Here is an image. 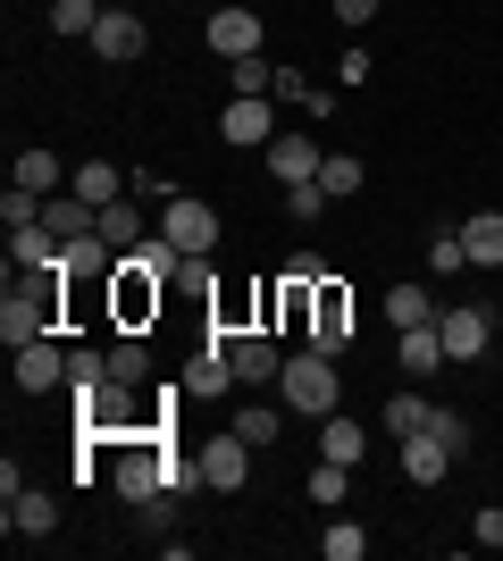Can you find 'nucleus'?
Instances as JSON below:
<instances>
[{
    "label": "nucleus",
    "instance_id": "1",
    "mask_svg": "<svg viewBox=\"0 0 503 561\" xmlns=\"http://www.w3.org/2000/svg\"><path fill=\"white\" fill-rule=\"evenodd\" d=\"M277 386H286V411H302V420H328V411H335V360L311 352V344L277 369Z\"/></svg>",
    "mask_w": 503,
    "mask_h": 561
},
{
    "label": "nucleus",
    "instance_id": "2",
    "mask_svg": "<svg viewBox=\"0 0 503 561\" xmlns=\"http://www.w3.org/2000/svg\"><path fill=\"white\" fill-rule=\"evenodd\" d=\"M311 352H328V360L353 352V302H344V285H328V277H319V294H311Z\"/></svg>",
    "mask_w": 503,
    "mask_h": 561
},
{
    "label": "nucleus",
    "instance_id": "3",
    "mask_svg": "<svg viewBox=\"0 0 503 561\" xmlns=\"http://www.w3.org/2000/svg\"><path fill=\"white\" fill-rule=\"evenodd\" d=\"M436 335H445V360H487V344H495V310H479V302L436 310Z\"/></svg>",
    "mask_w": 503,
    "mask_h": 561
},
{
    "label": "nucleus",
    "instance_id": "4",
    "mask_svg": "<svg viewBox=\"0 0 503 561\" xmlns=\"http://www.w3.org/2000/svg\"><path fill=\"white\" fill-rule=\"evenodd\" d=\"M252 453H261V445H243L236 427H227V436H210V445L193 453V461H202V486H218V494H243V478H252Z\"/></svg>",
    "mask_w": 503,
    "mask_h": 561
},
{
    "label": "nucleus",
    "instance_id": "5",
    "mask_svg": "<svg viewBox=\"0 0 503 561\" xmlns=\"http://www.w3.org/2000/svg\"><path fill=\"white\" fill-rule=\"evenodd\" d=\"M34 335H50V285H9V302H0V344L18 352V344H34Z\"/></svg>",
    "mask_w": 503,
    "mask_h": 561
},
{
    "label": "nucleus",
    "instance_id": "6",
    "mask_svg": "<svg viewBox=\"0 0 503 561\" xmlns=\"http://www.w3.org/2000/svg\"><path fill=\"white\" fill-rule=\"evenodd\" d=\"M160 234H168L185 260H202V252L218 243V210H210V202H168V210H160Z\"/></svg>",
    "mask_w": 503,
    "mask_h": 561
},
{
    "label": "nucleus",
    "instance_id": "7",
    "mask_svg": "<svg viewBox=\"0 0 503 561\" xmlns=\"http://www.w3.org/2000/svg\"><path fill=\"white\" fill-rule=\"evenodd\" d=\"M84 43H93V59L126 68V59H144V18H135V9H101V25L84 34Z\"/></svg>",
    "mask_w": 503,
    "mask_h": 561
},
{
    "label": "nucleus",
    "instance_id": "8",
    "mask_svg": "<svg viewBox=\"0 0 503 561\" xmlns=\"http://www.w3.org/2000/svg\"><path fill=\"white\" fill-rule=\"evenodd\" d=\"M210 50L218 59H261V9H210Z\"/></svg>",
    "mask_w": 503,
    "mask_h": 561
},
{
    "label": "nucleus",
    "instance_id": "9",
    "mask_svg": "<svg viewBox=\"0 0 503 561\" xmlns=\"http://www.w3.org/2000/svg\"><path fill=\"white\" fill-rule=\"evenodd\" d=\"M18 386H25V394H59V386H68V352L50 344V335L18 344Z\"/></svg>",
    "mask_w": 503,
    "mask_h": 561
},
{
    "label": "nucleus",
    "instance_id": "10",
    "mask_svg": "<svg viewBox=\"0 0 503 561\" xmlns=\"http://www.w3.org/2000/svg\"><path fill=\"white\" fill-rule=\"evenodd\" d=\"M218 142H261V151H268V142H277V101H227V117H218Z\"/></svg>",
    "mask_w": 503,
    "mask_h": 561
},
{
    "label": "nucleus",
    "instance_id": "11",
    "mask_svg": "<svg viewBox=\"0 0 503 561\" xmlns=\"http://www.w3.org/2000/svg\"><path fill=\"white\" fill-rule=\"evenodd\" d=\"M319 160H328V151H319L311 135H277L268 142V176H277V185H311Z\"/></svg>",
    "mask_w": 503,
    "mask_h": 561
},
{
    "label": "nucleus",
    "instance_id": "12",
    "mask_svg": "<svg viewBox=\"0 0 503 561\" xmlns=\"http://www.w3.org/2000/svg\"><path fill=\"white\" fill-rule=\"evenodd\" d=\"M227 360H236V386H277V344L268 335H227Z\"/></svg>",
    "mask_w": 503,
    "mask_h": 561
},
{
    "label": "nucleus",
    "instance_id": "13",
    "mask_svg": "<svg viewBox=\"0 0 503 561\" xmlns=\"http://www.w3.org/2000/svg\"><path fill=\"white\" fill-rule=\"evenodd\" d=\"M403 478H411V486H445V478H454V445H436L428 427L403 436Z\"/></svg>",
    "mask_w": 503,
    "mask_h": 561
},
{
    "label": "nucleus",
    "instance_id": "14",
    "mask_svg": "<svg viewBox=\"0 0 503 561\" xmlns=\"http://www.w3.org/2000/svg\"><path fill=\"white\" fill-rule=\"evenodd\" d=\"M50 528H59V494H43V486L9 494V537H50Z\"/></svg>",
    "mask_w": 503,
    "mask_h": 561
},
{
    "label": "nucleus",
    "instance_id": "15",
    "mask_svg": "<svg viewBox=\"0 0 503 561\" xmlns=\"http://www.w3.org/2000/svg\"><path fill=\"white\" fill-rule=\"evenodd\" d=\"M227 386H236V360H227V335H210V352L185 369V394H193V402H210V394H227Z\"/></svg>",
    "mask_w": 503,
    "mask_h": 561
},
{
    "label": "nucleus",
    "instance_id": "16",
    "mask_svg": "<svg viewBox=\"0 0 503 561\" xmlns=\"http://www.w3.org/2000/svg\"><path fill=\"white\" fill-rule=\"evenodd\" d=\"M93 234L110 243V252H135L151 227H144V210H135V202H101V210H93Z\"/></svg>",
    "mask_w": 503,
    "mask_h": 561
},
{
    "label": "nucleus",
    "instance_id": "17",
    "mask_svg": "<svg viewBox=\"0 0 503 561\" xmlns=\"http://www.w3.org/2000/svg\"><path fill=\"white\" fill-rule=\"evenodd\" d=\"M160 486H168V461H160V445H151V453H126V461H118V494H126V503H151Z\"/></svg>",
    "mask_w": 503,
    "mask_h": 561
},
{
    "label": "nucleus",
    "instance_id": "18",
    "mask_svg": "<svg viewBox=\"0 0 503 561\" xmlns=\"http://www.w3.org/2000/svg\"><path fill=\"white\" fill-rule=\"evenodd\" d=\"M59 252H68V243H59V234H50L43 218L9 234V268H59Z\"/></svg>",
    "mask_w": 503,
    "mask_h": 561
},
{
    "label": "nucleus",
    "instance_id": "19",
    "mask_svg": "<svg viewBox=\"0 0 503 561\" xmlns=\"http://www.w3.org/2000/svg\"><path fill=\"white\" fill-rule=\"evenodd\" d=\"M361 453H369V436H361V420H344V411H328V420H319V461H353V469H361Z\"/></svg>",
    "mask_w": 503,
    "mask_h": 561
},
{
    "label": "nucleus",
    "instance_id": "20",
    "mask_svg": "<svg viewBox=\"0 0 503 561\" xmlns=\"http://www.w3.org/2000/svg\"><path fill=\"white\" fill-rule=\"evenodd\" d=\"M395 360H403L411 377H436V369H445V335H436V319H428V328H403Z\"/></svg>",
    "mask_w": 503,
    "mask_h": 561
},
{
    "label": "nucleus",
    "instance_id": "21",
    "mask_svg": "<svg viewBox=\"0 0 503 561\" xmlns=\"http://www.w3.org/2000/svg\"><path fill=\"white\" fill-rule=\"evenodd\" d=\"M461 252H470V268H503V210L470 218V227H461Z\"/></svg>",
    "mask_w": 503,
    "mask_h": 561
},
{
    "label": "nucleus",
    "instance_id": "22",
    "mask_svg": "<svg viewBox=\"0 0 503 561\" xmlns=\"http://www.w3.org/2000/svg\"><path fill=\"white\" fill-rule=\"evenodd\" d=\"M59 268H68V277H110V268H118V252H110V243H101L93 227L76 234L68 252H59Z\"/></svg>",
    "mask_w": 503,
    "mask_h": 561
},
{
    "label": "nucleus",
    "instance_id": "23",
    "mask_svg": "<svg viewBox=\"0 0 503 561\" xmlns=\"http://www.w3.org/2000/svg\"><path fill=\"white\" fill-rule=\"evenodd\" d=\"M9 185H25V193H50V185H59V151L25 142V151H18V168H9Z\"/></svg>",
    "mask_w": 503,
    "mask_h": 561
},
{
    "label": "nucleus",
    "instance_id": "24",
    "mask_svg": "<svg viewBox=\"0 0 503 561\" xmlns=\"http://www.w3.org/2000/svg\"><path fill=\"white\" fill-rule=\"evenodd\" d=\"M361 176H369V168H361L353 151H328V160H319V193H328V202H353Z\"/></svg>",
    "mask_w": 503,
    "mask_h": 561
},
{
    "label": "nucleus",
    "instance_id": "25",
    "mask_svg": "<svg viewBox=\"0 0 503 561\" xmlns=\"http://www.w3.org/2000/svg\"><path fill=\"white\" fill-rule=\"evenodd\" d=\"M386 319H395V335H403V328H428L436 302L420 294V285H386Z\"/></svg>",
    "mask_w": 503,
    "mask_h": 561
},
{
    "label": "nucleus",
    "instance_id": "26",
    "mask_svg": "<svg viewBox=\"0 0 503 561\" xmlns=\"http://www.w3.org/2000/svg\"><path fill=\"white\" fill-rule=\"evenodd\" d=\"M118 193H126V176L110 160H84V168H76V202H93V210H101V202H118Z\"/></svg>",
    "mask_w": 503,
    "mask_h": 561
},
{
    "label": "nucleus",
    "instance_id": "27",
    "mask_svg": "<svg viewBox=\"0 0 503 561\" xmlns=\"http://www.w3.org/2000/svg\"><path fill=\"white\" fill-rule=\"evenodd\" d=\"M227 76H236L243 101H277V68L268 59H227Z\"/></svg>",
    "mask_w": 503,
    "mask_h": 561
},
{
    "label": "nucleus",
    "instance_id": "28",
    "mask_svg": "<svg viewBox=\"0 0 503 561\" xmlns=\"http://www.w3.org/2000/svg\"><path fill=\"white\" fill-rule=\"evenodd\" d=\"M277 427H286V411H277V402H252V411H236V436H243V445H277Z\"/></svg>",
    "mask_w": 503,
    "mask_h": 561
},
{
    "label": "nucleus",
    "instance_id": "29",
    "mask_svg": "<svg viewBox=\"0 0 503 561\" xmlns=\"http://www.w3.org/2000/svg\"><path fill=\"white\" fill-rule=\"evenodd\" d=\"M93 386H110V352H68V394L84 402Z\"/></svg>",
    "mask_w": 503,
    "mask_h": 561
},
{
    "label": "nucleus",
    "instance_id": "30",
    "mask_svg": "<svg viewBox=\"0 0 503 561\" xmlns=\"http://www.w3.org/2000/svg\"><path fill=\"white\" fill-rule=\"evenodd\" d=\"M428 411H436L428 394H395V402H386V436H420V427H428Z\"/></svg>",
    "mask_w": 503,
    "mask_h": 561
},
{
    "label": "nucleus",
    "instance_id": "31",
    "mask_svg": "<svg viewBox=\"0 0 503 561\" xmlns=\"http://www.w3.org/2000/svg\"><path fill=\"white\" fill-rule=\"evenodd\" d=\"M43 227L59 234V243H76V234L93 227V202H43Z\"/></svg>",
    "mask_w": 503,
    "mask_h": 561
},
{
    "label": "nucleus",
    "instance_id": "32",
    "mask_svg": "<svg viewBox=\"0 0 503 561\" xmlns=\"http://www.w3.org/2000/svg\"><path fill=\"white\" fill-rule=\"evenodd\" d=\"M110 377H118V386H144V377H151V352L135 344V335H118V344H110Z\"/></svg>",
    "mask_w": 503,
    "mask_h": 561
},
{
    "label": "nucleus",
    "instance_id": "33",
    "mask_svg": "<svg viewBox=\"0 0 503 561\" xmlns=\"http://www.w3.org/2000/svg\"><path fill=\"white\" fill-rule=\"evenodd\" d=\"M344 494H353V461H319L311 469V503H328V512H335Z\"/></svg>",
    "mask_w": 503,
    "mask_h": 561
},
{
    "label": "nucleus",
    "instance_id": "34",
    "mask_svg": "<svg viewBox=\"0 0 503 561\" xmlns=\"http://www.w3.org/2000/svg\"><path fill=\"white\" fill-rule=\"evenodd\" d=\"M101 0H50V34H93Z\"/></svg>",
    "mask_w": 503,
    "mask_h": 561
},
{
    "label": "nucleus",
    "instance_id": "35",
    "mask_svg": "<svg viewBox=\"0 0 503 561\" xmlns=\"http://www.w3.org/2000/svg\"><path fill=\"white\" fill-rule=\"evenodd\" d=\"M428 436H436V445H454V461H470V420H461V411L436 402V411H428Z\"/></svg>",
    "mask_w": 503,
    "mask_h": 561
},
{
    "label": "nucleus",
    "instance_id": "36",
    "mask_svg": "<svg viewBox=\"0 0 503 561\" xmlns=\"http://www.w3.org/2000/svg\"><path fill=\"white\" fill-rule=\"evenodd\" d=\"M461 268H470V252H461V227H454L428 243V277H461Z\"/></svg>",
    "mask_w": 503,
    "mask_h": 561
},
{
    "label": "nucleus",
    "instance_id": "37",
    "mask_svg": "<svg viewBox=\"0 0 503 561\" xmlns=\"http://www.w3.org/2000/svg\"><path fill=\"white\" fill-rule=\"evenodd\" d=\"M319 553H328V561H361V553H369V537H361L353 519H335L328 537H319Z\"/></svg>",
    "mask_w": 503,
    "mask_h": 561
},
{
    "label": "nucleus",
    "instance_id": "38",
    "mask_svg": "<svg viewBox=\"0 0 503 561\" xmlns=\"http://www.w3.org/2000/svg\"><path fill=\"white\" fill-rule=\"evenodd\" d=\"M0 218H9V234H18V227H34V218H43V193L9 185V193H0Z\"/></svg>",
    "mask_w": 503,
    "mask_h": 561
},
{
    "label": "nucleus",
    "instance_id": "39",
    "mask_svg": "<svg viewBox=\"0 0 503 561\" xmlns=\"http://www.w3.org/2000/svg\"><path fill=\"white\" fill-rule=\"evenodd\" d=\"M369 68H378V59H369V50H344V59H335V84H344V93H361V84H369Z\"/></svg>",
    "mask_w": 503,
    "mask_h": 561
},
{
    "label": "nucleus",
    "instance_id": "40",
    "mask_svg": "<svg viewBox=\"0 0 503 561\" xmlns=\"http://www.w3.org/2000/svg\"><path fill=\"white\" fill-rule=\"evenodd\" d=\"M286 210H294V218H319V210H328V193H319V176H311V185H286Z\"/></svg>",
    "mask_w": 503,
    "mask_h": 561
},
{
    "label": "nucleus",
    "instance_id": "41",
    "mask_svg": "<svg viewBox=\"0 0 503 561\" xmlns=\"http://www.w3.org/2000/svg\"><path fill=\"white\" fill-rule=\"evenodd\" d=\"M319 277H328V260H319V252H294L286 260V285H319Z\"/></svg>",
    "mask_w": 503,
    "mask_h": 561
},
{
    "label": "nucleus",
    "instance_id": "42",
    "mask_svg": "<svg viewBox=\"0 0 503 561\" xmlns=\"http://www.w3.org/2000/svg\"><path fill=\"white\" fill-rule=\"evenodd\" d=\"M378 9H386V0H335V18H344V25H369Z\"/></svg>",
    "mask_w": 503,
    "mask_h": 561
},
{
    "label": "nucleus",
    "instance_id": "43",
    "mask_svg": "<svg viewBox=\"0 0 503 561\" xmlns=\"http://www.w3.org/2000/svg\"><path fill=\"white\" fill-rule=\"evenodd\" d=\"M479 545H503V512H479V528H470Z\"/></svg>",
    "mask_w": 503,
    "mask_h": 561
}]
</instances>
